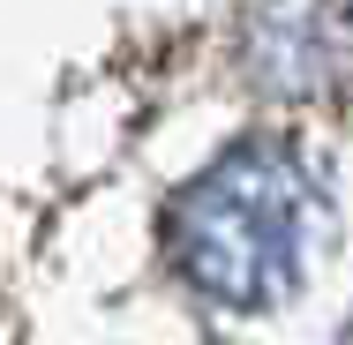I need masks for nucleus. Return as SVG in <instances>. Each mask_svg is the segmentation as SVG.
<instances>
[{"label":"nucleus","instance_id":"nucleus-1","mask_svg":"<svg viewBox=\"0 0 353 345\" xmlns=\"http://www.w3.org/2000/svg\"><path fill=\"white\" fill-rule=\"evenodd\" d=\"M308 188L279 150H233L181 203V255L225 300H271L301 271Z\"/></svg>","mask_w":353,"mask_h":345}]
</instances>
